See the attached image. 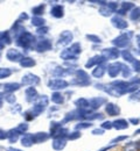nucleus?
I'll list each match as a JSON object with an SVG mask.
<instances>
[{
  "mask_svg": "<svg viewBox=\"0 0 140 151\" xmlns=\"http://www.w3.org/2000/svg\"><path fill=\"white\" fill-rule=\"evenodd\" d=\"M9 75H11V72H9L7 69H2V68H0V79L4 78V77H6V76H9Z\"/></svg>",
  "mask_w": 140,
  "mask_h": 151,
  "instance_id": "1",
  "label": "nucleus"
},
{
  "mask_svg": "<svg viewBox=\"0 0 140 151\" xmlns=\"http://www.w3.org/2000/svg\"><path fill=\"white\" fill-rule=\"evenodd\" d=\"M1 49H2V44L0 43V50H1Z\"/></svg>",
  "mask_w": 140,
  "mask_h": 151,
  "instance_id": "2",
  "label": "nucleus"
}]
</instances>
